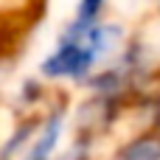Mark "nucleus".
I'll return each instance as SVG.
<instances>
[{"label": "nucleus", "instance_id": "1", "mask_svg": "<svg viewBox=\"0 0 160 160\" xmlns=\"http://www.w3.org/2000/svg\"><path fill=\"white\" fill-rule=\"evenodd\" d=\"M115 160H160V138H152V135L146 138L143 135V138L127 143Z\"/></svg>", "mask_w": 160, "mask_h": 160}]
</instances>
